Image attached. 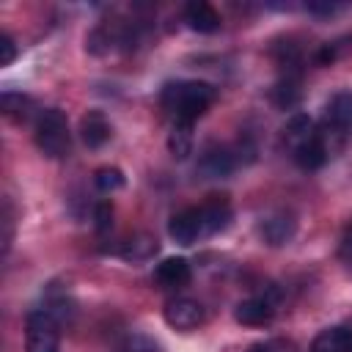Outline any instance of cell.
I'll list each match as a JSON object with an SVG mask.
<instances>
[{
	"instance_id": "1",
	"label": "cell",
	"mask_w": 352,
	"mask_h": 352,
	"mask_svg": "<svg viewBox=\"0 0 352 352\" xmlns=\"http://www.w3.org/2000/svg\"><path fill=\"white\" fill-rule=\"evenodd\" d=\"M217 99V91L212 82H204V80H176V82H168L162 88V107L173 116V121H187L192 124L198 116H204L212 102Z\"/></svg>"
},
{
	"instance_id": "2",
	"label": "cell",
	"mask_w": 352,
	"mask_h": 352,
	"mask_svg": "<svg viewBox=\"0 0 352 352\" xmlns=\"http://www.w3.org/2000/svg\"><path fill=\"white\" fill-rule=\"evenodd\" d=\"M33 140L44 157L63 160L72 148V132H69V121H66L63 110H58V107L41 110L33 124Z\"/></svg>"
},
{
	"instance_id": "3",
	"label": "cell",
	"mask_w": 352,
	"mask_h": 352,
	"mask_svg": "<svg viewBox=\"0 0 352 352\" xmlns=\"http://www.w3.org/2000/svg\"><path fill=\"white\" fill-rule=\"evenodd\" d=\"M349 132H352V94H349V91H341V94H336V96L327 102L324 118H322V126H319V135H322L327 151L333 154V151H336L333 138H336V143L341 146V140H344Z\"/></svg>"
},
{
	"instance_id": "4",
	"label": "cell",
	"mask_w": 352,
	"mask_h": 352,
	"mask_svg": "<svg viewBox=\"0 0 352 352\" xmlns=\"http://www.w3.org/2000/svg\"><path fill=\"white\" fill-rule=\"evenodd\" d=\"M60 349V327L58 319L47 311H30L25 319V352H58Z\"/></svg>"
},
{
	"instance_id": "5",
	"label": "cell",
	"mask_w": 352,
	"mask_h": 352,
	"mask_svg": "<svg viewBox=\"0 0 352 352\" xmlns=\"http://www.w3.org/2000/svg\"><path fill=\"white\" fill-rule=\"evenodd\" d=\"M165 322L176 330H195L201 322H204V308L198 300H190V297H173L170 302H165V311H162Z\"/></svg>"
},
{
	"instance_id": "6",
	"label": "cell",
	"mask_w": 352,
	"mask_h": 352,
	"mask_svg": "<svg viewBox=\"0 0 352 352\" xmlns=\"http://www.w3.org/2000/svg\"><path fill=\"white\" fill-rule=\"evenodd\" d=\"M168 234L179 245H192L198 236H206L201 206H190V209H182L179 214H173L170 223H168Z\"/></svg>"
},
{
	"instance_id": "7",
	"label": "cell",
	"mask_w": 352,
	"mask_h": 352,
	"mask_svg": "<svg viewBox=\"0 0 352 352\" xmlns=\"http://www.w3.org/2000/svg\"><path fill=\"white\" fill-rule=\"evenodd\" d=\"M272 316H275V297H267V294L248 297V300L236 302V308H234V319L248 327H261V324L272 322Z\"/></svg>"
},
{
	"instance_id": "8",
	"label": "cell",
	"mask_w": 352,
	"mask_h": 352,
	"mask_svg": "<svg viewBox=\"0 0 352 352\" xmlns=\"http://www.w3.org/2000/svg\"><path fill=\"white\" fill-rule=\"evenodd\" d=\"M190 278H192V270H190L187 258H182V256L162 258L154 267V283L160 289H182L190 283Z\"/></svg>"
},
{
	"instance_id": "9",
	"label": "cell",
	"mask_w": 352,
	"mask_h": 352,
	"mask_svg": "<svg viewBox=\"0 0 352 352\" xmlns=\"http://www.w3.org/2000/svg\"><path fill=\"white\" fill-rule=\"evenodd\" d=\"M294 231H297V220L292 212H275L258 223V234L267 245H286L294 236Z\"/></svg>"
},
{
	"instance_id": "10",
	"label": "cell",
	"mask_w": 352,
	"mask_h": 352,
	"mask_svg": "<svg viewBox=\"0 0 352 352\" xmlns=\"http://www.w3.org/2000/svg\"><path fill=\"white\" fill-rule=\"evenodd\" d=\"M113 135V126L107 121V116L102 110H88L82 118H80V138L88 148H99L110 140Z\"/></svg>"
},
{
	"instance_id": "11",
	"label": "cell",
	"mask_w": 352,
	"mask_h": 352,
	"mask_svg": "<svg viewBox=\"0 0 352 352\" xmlns=\"http://www.w3.org/2000/svg\"><path fill=\"white\" fill-rule=\"evenodd\" d=\"M234 165H236V160L226 146H206L198 160V170L206 179H223L234 170Z\"/></svg>"
},
{
	"instance_id": "12",
	"label": "cell",
	"mask_w": 352,
	"mask_h": 352,
	"mask_svg": "<svg viewBox=\"0 0 352 352\" xmlns=\"http://www.w3.org/2000/svg\"><path fill=\"white\" fill-rule=\"evenodd\" d=\"M201 217H204V231L206 236L209 234H217V231H226L234 212H231V204L226 195H212L206 204H201Z\"/></svg>"
},
{
	"instance_id": "13",
	"label": "cell",
	"mask_w": 352,
	"mask_h": 352,
	"mask_svg": "<svg viewBox=\"0 0 352 352\" xmlns=\"http://www.w3.org/2000/svg\"><path fill=\"white\" fill-rule=\"evenodd\" d=\"M314 135H316V124H314V118L305 116V113H294V116L286 121V126L280 129L283 146H286L292 154H294L302 143H308Z\"/></svg>"
},
{
	"instance_id": "14",
	"label": "cell",
	"mask_w": 352,
	"mask_h": 352,
	"mask_svg": "<svg viewBox=\"0 0 352 352\" xmlns=\"http://www.w3.org/2000/svg\"><path fill=\"white\" fill-rule=\"evenodd\" d=\"M184 19H187V25H190L192 30H198V33H214V30L220 28V14L214 11V6H209V3H204V0L190 3V6L184 8Z\"/></svg>"
},
{
	"instance_id": "15",
	"label": "cell",
	"mask_w": 352,
	"mask_h": 352,
	"mask_svg": "<svg viewBox=\"0 0 352 352\" xmlns=\"http://www.w3.org/2000/svg\"><path fill=\"white\" fill-rule=\"evenodd\" d=\"M292 157H294V162H297L302 170H316V168H322V165L327 162L330 151H327V146H324V140H322V135H319V126H316V135H314L308 143H302Z\"/></svg>"
},
{
	"instance_id": "16",
	"label": "cell",
	"mask_w": 352,
	"mask_h": 352,
	"mask_svg": "<svg viewBox=\"0 0 352 352\" xmlns=\"http://www.w3.org/2000/svg\"><path fill=\"white\" fill-rule=\"evenodd\" d=\"M311 352H352V330L349 327H327V330H322L314 338Z\"/></svg>"
},
{
	"instance_id": "17",
	"label": "cell",
	"mask_w": 352,
	"mask_h": 352,
	"mask_svg": "<svg viewBox=\"0 0 352 352\" xmlns=\"http://www.w3.org/2000/svg\"><path fill=\"white\" fill-rule=\"evenodd\" d=\"M157 250H160V245H157V239L151 234H135V236H129V239L121 242V250L118 253L126 261H148Z\"/></svg>"
},
{
	"instance_id": "18",
	"label": "cell",
	"mask_w": 352,
	"mask_h": 352,
	"mask_svg": "<svg viewBox=\"0 0 352 352\" xmlns=\"http://www.w3.org/2000/svg\"><path fill=\"white\" fill-rule=\"evenodd\" d=\"M168 151L173 160H187L192 154V124L173 121V129L168 135Z\"/></svg>"
},
{
	"instance_id": "19",
	"label": "cell",
	"mask_w": 352,
	"mask_h": 352,
	"mask_svg": "<svg viewBox=\"0 0 352 352\" xmlns=\"http://www.w3.org/2000/svg\"><path fill=\"white\" fill-rule=\"evenodd\" d=\"M270 99H272L275 107L292 110V107L300 102V80H297V77H280V80L272 85Z\"/></svg>"
},
{
	"instance_id": "20",
	"label": "cell",
	"mask_w": 352,
	"mask_h": 352,
	"mask_svg": "<svg viewBox=\"0 0 352 352\" xmlns=\"http://www.w3.org/2000/svg\"><path fill=\"white\" fill-rule=\"evenodd\" d=\"M0 107H3V113H6L8 118L25 121V118L30 116L33 102H30V96H25V94H19V91H6V94L0 96Z\"/></svg>"
},
{
	"instance_id": "21",
	"label": "cell",
	"mask_w": 352,
	"mask_h": 352,
	"mask_svg": "<svg viewBox=\"0 0 352 352\" xmlns=\"http://www.w3.org/2000/svg\"><path fill=\"white\" fill-rule=\"evenodd\" d=\"M124 182L126 179H124V173L118 168H99L94 173V184H96L99 192H116V190L124 187Z\"/></svg>"
},
{
	"instance_id": "22",
	"label": "cell",
	"mask_w": 352,
	"mask_h": 352,
	"mask_svg": "<svg viewBox=\"0 0 352 352\" xmlns=\"http://www.w3.org/2000/svg\"><path fill=\"white\" fill-rule=\"evenodd\" d=\"M248 352H297V344L289 338H270V341L250 344Z\"/></svg>"
},
{
	"instance_id": "23",
	"label": "cell",
	"mask_w": 352,
	"mask_h": 352,
	"mask_svg": "<svg viewBox=\"0 0 352 352\" xmlns=\"http://www.w3.org/2000/svg\"><path fill=\"white\" fill-rule=\"evenodd\" d=\"M94 220H96V231H99V234H104V231L113 226V206H110V201H99V204H96Z\"/></svg>"
},
{
	"instance_id": "24",
	"label": "cell",
	"mask_w": 352,
	"mask_h": 352,
	"mask_svg": "<svg viewBox=\"0 0 352 352\" xmlns=\"http://www.w3.org/2000/svg\"><path fill=\"white\" fill-rule=\"evenodd\" d=\"M16 58V44L8 33H0V66H11Z\"/></svg>"
},
{
	"instance_id": "25",
	"label": "cell",
	"mask_w": 352,
	"mask_h": 352,
	"mask_svg": "<svg viewBox=\"0 0 352 352\" xmlns=\"http://www.w3.org/2000/svg\"><path fill=\"white\" fill-rule=\"evenodd\" d=\"M338 258L346 261V264H352V223L344 228V234L338 239Z\"/></svg>"
},
{
	"instance_id": "26",
	"label": "cell",
	"mask_w": 352,
	"mask_h": 352,
	"mask_svg": "<svg viewBox=\"0 0 352 352\" xmlns=\"http://www.w3.org/2000/svg\"><path fill=\"white\" fill-rule=\"evenodd\" d=\"M126 352H160V346L146 336H135V338H129Z\"/></svg>"
},
{
	"instance_id": "27",
	"label": "cell",
	"mask_w": 352,
	"mask_h": 352,
	"mask_svg": "<svg viewBox=\"0 0 352 352\" xmlns=\"http://www.w3.org/2000/svg\"><path fill=\"white\" fill-rule=\"evenodd\" d=\"M305 8L311 14H333V11H338L336 3H305Z\"/></svg>"
},
{
	"instance_id": "28",
	"label": "cell",
	"mask_w": 352,
	"mask_h": 352,
	"mask_svg": "<svg viewBox=\"0 0 352 352\" xmlns=\"http://www.w3.org/2000/svg\"><path fill=\"white\" fill-rule=\"evenodd\" d=\"M124 352H126V349H124Z\"/></svg>"
}]
</instances>
